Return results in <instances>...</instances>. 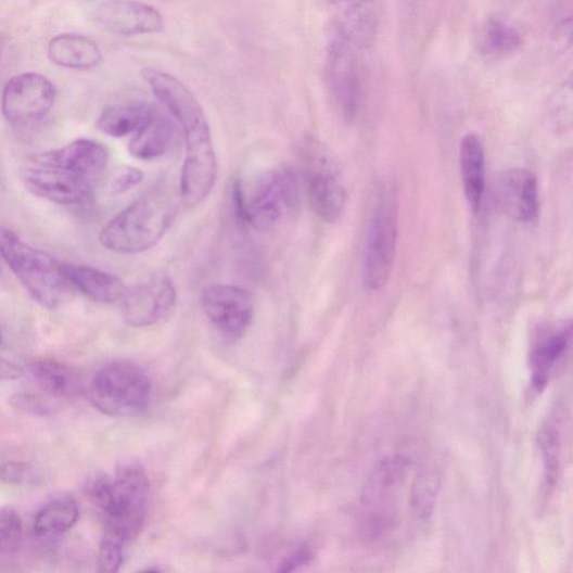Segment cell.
Instances as JSON below:
<instances>
[{
	"label": "cell",
	"mask_w": 573,
	"mask_h": 573,
	"mask_svg": "<svg viewBox=\"0 0 573 573\" xmlns=\"http://www.w3.org/2000/svg\"><path fill=\"white\" fill-rule=\"evenodd\" d=\"M233 203L243 224L260 232H273L297 218L301 195L293 173L273 167L246 182H237Z\"/></svg>",
	"instance_id": "1"
},
{
	"label": "cell",
	"mask_w": 573,
	"mask_h": 573,
	"mask_svg": "<svg viewBox=\"0 0 573 573\" xmlns=\"http://www.w3.org/2000/svg\"><path fill=\"white\" fill-rule=\"evenodd\" d=\"M176 201L170 191L156 187L127 206L101 230L99 240L120 255H136L156 245L171 226Z\"/></svg>",
	"instance_id": "2"
},
{
	"label": "cell",
	"mask_w": 573,
	"mask_h": 573,
	"mask_svg": "<svg viewBox=\"0 0 573 573\" xmlns=\"http://www.w3.org/2000/svg\"><path fill=\"white\" fill-rule=\"evenodd\" d=\"M0 257L41 306L55 309L74 296L76 290L65 272L64 264L4 227L0 228Z\"/></svg>",
	"instance_id": "3"
},
{
	"label": "cell",
	"mask_w": 573,
	"mask_h": 573,
	"mask_svg": "<svg viewBox=\"0 0 573 573\" xmlns=\"http://www.w3.org/2000/svg\"><path fill=\"white\" fill-rule=\"evenodd\" d=\"M409 461L403 455L380 460L371 472L361 497V525L370 537H380L397 526Z\"/></svg>",
	"instance_id": "4"
},
{
	"label": "cell",
	"mask_w": 573,
	"mask_h": 573,
	"mask_svg": "<svg viewBox=\"0 0 573 573\" xmlns=\"http://www.w3.org/2000/svg\"><path fill=\"white\" fill-rule=\"evenodd\" d=\"M150 496V482L141 466L120 464L113 478L112 496L102 510L103 539L124 548L131 543L145 522Z\"/></svg>",
	"instance_id": "5"
},
{
	"label": "cell",
	"mask_w": 573,
	"mask_h": 573,
	"mask_svg": "<svg viewBox=\"0 0 573 573\" xmlns=\"http://www.w3.org/2000/svg\"><path fill=\"white\" fill-rule=\"evenodd\" d=\"M152 383L145 372L128 361L105 365L89 385L92 406L106 416H137L150 404Z\"/></svg>",
	"instance_id": "6"
},
{
	"label": "cell",
	"mask_w": 573,
	"mask_h": 573,
	"mask_svg": "<svg viewBox=\"0 0 573 573\" xmlns=\"http://www.w3.org/2000/svg\"><path fill=\"white\" fill-rule=\"evenodd\" d=\"M397 235V195L389 186H381L375 195L364 264V281L370 291L381 290L391 276Z\"/></svg>",
	"instance_id": "7"
},
{
	"label": "cell",
	"mask_w": 573,
	"mask_h": 573,
	"mask_svg": "<svg viewBox=\"0 0 573 573\" xmlns=\"http://www.w3.org/2000/svg\"><path fill=\"white\" fill-rule=\"evenodd\" d=\"M358 49L333 27L326 56V84L339 116L352 123L360 112L364 80Z\"/></svg>",
	"instance_id": "8"
},
{
	"label": "cell",
	"mask_w": 573,
	"mask_h": 573,
	"mask_svg": "<svg viewBox=\"0 0 573 573\" xmlns=\"http://www.w3.org/2000/svg\"><path fill=\"white\" fill-rule=\"evenodd\" d=\"M302 156L313 209L322 221L336 222L345 209L347 193L335 157L314 139L305 140Z\"/></svg>",
	"instance_id": "9"
},
{
	"label": "cell",
	"mask_w": 573,
	"mask_h": 573,
	"mask_svg": "<svg viewBox=\"0 0 573 573\" xmlns=\"http://www.w3.org/2000/svg\"><path fill=\"white\" fill-rule=\"evenodd\" d=\"M21 179L33 195L61 205L91 203L98 186L49 162L42 154L26 161L21 169Z\"/></svg>",
	"instance_id": "10"
},
{
	"label": "cell",
	"mask_w": 573,
	"mask_h": 573,
	"mask_svg": "<svg viewBox=\"0 0 573 573\" xmlns=\"http://www.w3.org/2000/svg\"><path fill=\"white\" fill-rule=\"evenodd\" d=\"M52 82L38 74H24L11 79L2 96V111L14 126L27 127L41 122L55 102Z\"/></svg>",
	"instance_id": "11"
},
{
	"label": "cell",
	"mask_w": 573,
	"mask_h": 573,
	"mask_svg": "<svg viewBox=\"0 0 573 573\" xmlns=\"http://www.w3.org/2000/svg\"><path fill=\"white\" fill-rule=\"evenodd\" d=\"M202 308L215 329L227 340L238 341L253 322L255 302L240 286L217 283L203 292Z\"/></svg>",
	"instance_id": "12"
},
{
	"label": "cell",
	"mask_w": 573,
	"mask_h": 573,
	"mask_svg": "<svg viewBox=\"0 0 573 573\" xmlns=\"http://www.w3.org/2000/svg\"><path fill=\"white\" fill-rule=\"evenodd\" d=\"M123 316L131 328H149L157 324L173 309L176 290L165 275H155L127 292L123 300Z\"/></svg>",
	"instance_id": "13"
},
{
	"label": "cell",
	"mask_w": 573,
	"mask_h": 573,
	"mask_svg": "<svg viewBox=\"0 0 573 573\" xmlns=\"http://www.w3.org/2000/svg\"><path fill=\"white\" fill-rule=\"evenodd\" d=\"M333 20L340 30L358 49L371 47L378 35L379 8L377 0H315Z\"/></svg>",
	"instance_id": "14"
},
{
	"label": "cell",
	"mask_w": 573,
	"mask_h": 573,
	"mask_svg": "<svg viewBox=\"0 0 573 573\" xmlns=\"http://www.w3.org/2000/svg\"><path fill=\"white\" fill-rule=\"evenodd\" d=\"M96 18L107 31L122 36L161 33L165 28L162 14L137 0H111L97 9Z\"/></svg>",
	"instance_id": "15"
},
{
	"label": "cell",
	"mask_w": 573,
	"mask_h": 573,
	"mask_svg": "<svg viewBox=\"0 0 573 573\" xmlns=\"http://www.w3.org/2000/svg\"><path fill=\"white\" fill-rule=\"evenodd\" d=\"M497 202L510 218L523 222H533L539 217V191L535 175L525 168H512L499 176L497 182Z\"/></svg>",
	"instance_id": "16"
},
{
	"label": "cell",
	"mask_w": 573,
	"mask_h": 573,
	"mask_svg": "<svg viewBox=\"0 0 573 573\" xmlns=\"http://www.w3.org/2000/svg\"><path fill=\"white\" fill-rule=\"evenodd\" d=\"M49 162L99 184L104 175L110 153L102 143L92 139H77L67 145L41 153Z\"/></svg>",
	"instance_id": "17"
},
{
	"label": "cell",
	"mask_w": 573,
	"mask_h": 573,
	"mask_svg": "<svg viewBox=\"0 0 573 573\" xmlns=\"http://www.w3.org/2000/svg\"><path fill=\"white\" fill-rule=\"evenodd\" d=\"M176 127L170 118L153 110L129 143V153L141 161L157 160L170 150Z\"/></svg>",
	"instance_id": "18"
},
{
	"label": "cell",
	"mask_w": 573,
	"mask_h": 573,
	"mask_svg": "<svg viewBox=\"0 0 573 573\" xmlns=\"http://www.w3.org/2000/svg\"><path fill=\"white\" fill-rule=\"evenodd\" d=\"M64 268L75 290L97 303H118L128 292L124 281L112 273L87 266L64 264Z\"/></svg>",
	"instance_id": "19"
},
{
	"label": "cell",
	"mask_w": 573,
	"mask_h": 573,
	"mask_svg": "<svg viewBox=\"0 0 573 573\" xmlns=\"http://www.w3.org/2000/svg\"><path fill=\"white\" fill-rule=\"evenodd\" d=\"M460 173L466 199L473 212H479L485 190V152L475 133L464 136L460 142Z\"/></svg>",
	"instance_id": "20"
},
{
	"label": "cell",
	"mask_w": 573,
	"mask_h": 573,
	"mask_svg": "<svg viewBox=\"0 0 573 573\" xmlns=\"http://www.w3.org/2000/svg\"><path fill=\"white\" fill-rule=\"evenodd\" d=\"M27 372L41 392L51 399L72 398L79 389L76 372L52 358L31 361L27 366Z\"/></svg>",
	"instance_id": "21"
},
{
	"label": "cell",
	"mask_w": 573,
	"mask_h": 573,
	"mask_svg": "<svg viewBox=\"0 0 573 573\" xmlns=\"http://www.w3.org/2000/svg\"><path fill=\"white\" fill-rule=\"evenodd\" d=\"M50 60L63 67L87 69L100 64L102 54L96 42L86 36L63 34L49 44Z\"/></svg>",
	"instance_id": "22"
},
{
	"label": "cell",
	"mask_w": 573,
	"mask_h": 573,
	"mask_svg": "<svg viewBox=\"0 0 573 573\" xmlns=\"http://www.w3.org/2000/svg\"><path fill=\"white\" fill-rule=\"evenodd\" d=\"M571 340V324L566 322L557 332L549 335L537 345L531 356L532 386L536 391H544L550 380L555 366L568 349Z\"/></svg>",
	"instance_id": "23"
},
{
	"label": "cell",
	"mask_w": 573,
	"mask_h": 573,
	"mask_svg": "<svg viewBox=\"0 0 573 573\" xmlns=\"http://www.w3.org/2000/svg\"><path fill=\"white\" fill-rule=\"evenodd\" d=\"M153 105L127 102L106 106L98 119V128L106 136L124 138L135 133L148 119Z\"/></svg>",
	"instance_id": "24"
},
{
	"label": "cell",
	"mask_w": 573,
	"mask_h": 573,
	"mask_svg": "<svg viewBox=\"0 0 573 573\" xmlns=\"http://www.w3.org/2000/svg\"><path fill=\"white\" fill-rule=\"evenodd\" d=\"M79 520L77 501L69 496H60L46 505L34 521V531L42 537H56L76 525Z\"/></svg>",
	"instance_id": "25"
},
{
	"label": "cell",
	"mask_w": 573,
	"mask_h": 573,
	"mask_svg": "<svg viewBox=\"0 0 573 573\" xmlns=\"http://www.w3.org/2000/svg\"><path fill=\"white\" fill-rule=\"evenodd\" d=\"M476 44L481 52L486 55H508L522 46V36L508 22L489 18L483 22L478 29Z\"/></svg>",
	"instance_id": "26"
},
{
	"label": "cell",
	"mask_w": 573,
	"mask_h": 573,
	"mask_svg": "<svg viewBox=\"0 0 573 573\" xmlns=\"http://www.w3.org/2000/svg\"><path fill=\"white\" fill-rule=\"evenodd\" d=\"M440 486V476L432 470H424L415 479L410 494V507L417 519L425 521L432 517Z\"/></svg>",
	"instance_id": "27"
},
{
	"label": "cell",
	"mask_w": 573,
	"mask_h": 573,
	"mask_svg": "<svg viewBox=\"0 0 573 573\" xmlns=\"http://www.w3.org/2000/svg\"><path fill=\"white\" fill-rule=\"evenodd\" d=\"M537 443L545 461V476L548 486H555L560 470V435L555 424L547 423L537 436Z\"/></svg>",
	"instance_id": "28"
},
{
	"label": "cell",
	"mask_w": 573,
	"mask_h": 573,
	"mask_svg": "<svg viewBox=\"0 0 573 573\" xmlns=\"http://www.w3.org/2000/svg\"><path fill=\"white\" fill-rule=\"evenodd\" d=\"M23 542V522L10 507L0 508V556L16 553Z\"/></svg>",
	"instance_id": "29"
},
{
	"label": "cell",
	"mask_w": 573,
	"mask_h": 573,
	"mask_svg": "<svg viewBox=\"0 0 573 573\" xmlns=\"http://www.w3.org/2000/svg\"><path fill=\"white\" fill-rule=\"evenodd\" d=\"M42 473L34 463L11 460L0 463V482L14 486L39 484Z\"/></svg>",
	"instance_id": "30"
},
{
	"label": "cell",
	"mask_w": 573,
	"mask_h": 573,
	"mask_svg": "<svg viewBox=\"0 0 573 573\" xmlns=\"http://www.w3.org/2000/svg\"><path fill=\"white\" fill-rule=\"evenodd\" d=\"M10 405L18 412L35 417H46L54 412V407L41 394L34 392H18L10 400Z\"/></svg>",
	"instance_id": "31"
},
{
	"label": "cell",
	"mask_w": 573,
	"mask_h": 573,
	"mask_svg": "<svg viewBox=\"0 0 573 573\" xmlns=\"http://www.w3.org/2000/svg\"><path fill=\"white\" fill-rule=\"evenodd\" d=\"M125 548L113 542L101 539L98 553V571L103 573L118 572L124 563Z\"/></svg>",
	"instance_id": "32"
},
{
	"label": "cell",
	"mask_w": 573,
	"mask_h": 573,
	"mask_svg": "<svg viewBox=\"0 0 573 573\" xmlns=\"http://www.w3.org/2000/svg\"><path fill=\"white\" fill-rule=\"evenodd\" d=\"M143 173L135 167L122 166L111 178L110 190L113 194H124L142 182Z\"/></svg>",
	"instance_id": "33"
},
{
	"label": "cell",
	"mask_w": 573,
	"mask_h": 573,
	"mask_svg": "<svg viewBox=\"0 0 573 573\" xmlns=\"http://www.w3.org/2000/svg\"><path fill=\"white\" fill-rule=\"evenodd\" d=\"M315 558V552L308 546H303L290 557H286L280 564V572L294 571L303 565L309 564Z\"/></svg>",
	"instance_id": "34"
},
{
	"label": "cell",
	"mask_w": 573,
	"mask_h": 573,
	"mask_svg": "<svg viewBox=\"0 0 573 573\" xmlns=\"http://www.w3.org/2000/svg\"><path fill=\"white\" fill-rule=\"evenodd\" d=\"M24 373V369L17 364L7 360V358H0V380L15 381L21 379Z\"/></svg>",
	"instance_id": "35"
},
{
	"label": "cell",
	"mask_w": 573,
	"mask_h": 573,
	"mask_svg": "<svg viewBox=\"0 0 573 573\" xmlns=\"http://www.w3.org/2000/svg\"><path fill=\"white\" fill-rule=\"evenodd\" d=\"M4 342H5L4 331L2 328H0V347L3 346Z\"/></svg>",
	"instance_id": "36"
}]
</instances>
